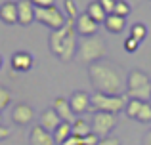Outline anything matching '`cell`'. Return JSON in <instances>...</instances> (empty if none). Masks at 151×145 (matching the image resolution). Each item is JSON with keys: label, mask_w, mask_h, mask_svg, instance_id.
<instances>
[{"label": "cell", "mask_w": 151, "mask_h": 145, "mask_svg": "<svg viewBox=\"0 0 151 145\" xmlns=\"http://www.w3.org/2000/svg\"><path fill=\"white\" fill-rule=\"evenodd\" d=\"M0 19H2L6 25H15L17 23V2H8L0 4Z\"/></svg>", "instance_id": "16"}, {"label": "cell", "mask_w": 151, "mask_h": 145, "mask_svg": "<svg viewBox=\"0 0 151 145\" xmlns=\"http://www.w3.org/2000/svg\"><path fill=\"white\" fill-rule=\"evenodd\" d=\"M98 2L101 4V8L105 10V14L111 15V14H113V10H115V2H117V0H98Z\"/></svg>", "instance_id": "27"}, {"label": "cell", "mask_w": 151, "mask_h": 145, "mask_svg": "<svg viewBox=\"0 0 151 145\" xmlns=\"http://www.w3.org/2000/svg\"><path fill=\"white\" fill-rule=\"evenodd\" d=\"M61 145H84V138H78V136L71 134V138H67Z\"/></svg>", "instance_id": "29"}, {"label": "cell", "mask_w": 151, "mask_h": 145, "mask_svg": "<svg viewBox=\"0 0 151 145\" xmlns=\"http://www.w3.org/2000/svg\"><path fill=\"white\" fill-rule=\"evenodd\" d=\"M138 46H140V42L136 40V38H126V42H124V48H126V52H136L138 50Z\"/></svg>", "instance_id": "28"}, {"label": "cell", "mask_w": 151, "mask_h": 145, "mask_svg": "<svg viewBox=\"0 0 151 145\" xmlns=\"http://www.w3.org/2000/svg\"><path fill=\"white\" fill-rule=\"evenodd\" d=\"M10 101H12V94H10V90L4 88V86H0V113H2L4 109L10 105Z\"/></svg>", "instance_id": "25"}, {"label": "cell", "mask_w": 151, "mask_h": 145, "mask_svg": "<svg viewBox=\"0 0 151 145\" xmlns=\"http://www.w3.org/2000/svg\"><path fill=\"white\" fill-rule=\"evenodd\" d=\"M142 103H144V101H140V99H128V103H126V107H124L126 115H128L130 119H136L138 113H140Z\"/></svg>", "instance_id": "21"}, {"label": "cell", "mask_w": 151, "mask_h": 145, "mask_svg": "<svg viewBox=\"0 0 151 145\" xmlns=\"http://www.w3.org/2000/svg\"><path fill=\"white\" fill-rule=\"evenodd\" d=\"M86 14H88L90 17H92L94 21L98 23V25H100V23H105L107 14H105V10L101 8V4L98 2V0H94V2L88 4V10H86Z\"/></svg>", "instance_id": "17"}, {"label": "cell", "mask_w": 151, "mask_h": 145, "mask_svg": "<svg viewBox=\"0 0 151 145\" xmlns=\"http://www.w3.org/2000/svg\"><path fill=\"white\" fill-rule=\"evenodd\" d=\"M144 145H151V130L144 136Z\"/></svg>", "instance_id": "34"}, {"label": "cell", "mask_w": 151, "mask_h": 145, "mask_svg": "<svg viewBox=\"0 0 151 145\" xmlns=\"http://www.w3.org/2000/svg\"><path fill=\"white\" fill-rule=\"evenodd\" d=\"M63 6H65V11H67V17H69V19H77L78 17L77 6H75L73 0H65V2H63Z\"/></svg>", "instance_id": "26"}, {"label": "cell", "mask_w": 151, "mask_h": 145, "mask_svg": "<svg viewBox=\"0 0 151 145\" xmlns=\"http://www.w3.org/2000/svg\"><path fill=\"white\" fill-rule=\"evenodd\" d=\"M130 36L136 38L138 42H142L145 38V25H142V23H134L132 29H130Z\"/></svg>", "instance_id": "24"}, {"label": "cell", "mask_w": 151, "mask_h": 145, "mask_svg": "<svg viewBox=\"0 0 151 145\" xmlns=\"http://www.w3.org/2000/svg\"><path fill=\"white\" fill-rule=\"evenodd\" d=\"M105 29L109 31V33H121L122 29H124V17H119V15L111 14L105 17Z\"/></svg>", "instance_id": "18"}, {"label": "cell", "mask_w": 151, "mask_h": 145, "mask_svg": "<svg viewBox=\"0 0 151 145\" xmlns=\"http://www.w3.org/2000/svg\"><path fill=\"white\" fill-rule=\"evenodd\" d=\"M136 120H140V122H151V103L149 101H144V103H142Z\"/></svg>", "instance_id": "22"}, {"label": "cell", "mask_w": 151, "mask_h": 145, "mask_svg": "<svg viewBox=\"0 0 151 145\" xmlns=\"http://www.w3.org/2000/svg\"><path fill=\"white\" fill-rule=\"evenodd\" d=\"M0 126H2V115H0Z\"/></svg>", "instance_id": "36"}, {"label": "cell", "mask_w": 151, "mask_h": 145, "mask_svg": "<svg viewBox=\"0 0 151 145\" xmlns=\"http://www.w3.org/2000/svg\"><path fill=\"white\" fill-rule=\"evenodd\" d=\"M35 21V6L31 0H19L17 2V23L23 27Z\"/></svg>", "instance_id": "12"}, {"label": "cell", "mask_w": 151, "mask_h": 145, "mask_svg": "<svg viewBox=\"0 0 151 145\" xmlns=\"http://www.w3.org/2000/svg\"><path fill=\"white\" fill-rule=\"evenodd\" d=\"M126 97L147 101L151 99V78L140 69H134L126 76Z\"/></svg>", "instance_id": "3"}, {"label": "cell", "mask_w": 151, "mask_h": 145, "mask_svg": "<svg viewBox=\"0 0 151 145\" xmlns=\"http://www.w3.org/2000/svg\"><path fill=\"white\" fill-rule=\"evenodd\" d=\"M35 19L42 25L50 27L52 31H58L65 25L67 17L63 15V11L55 6H50V8H35Z\"/></svg>", "instance_id": "6"}, {"label": "cell", "mask_w": 151, "mask_h": 145, "mask_svg": "<svg viewBox=\"0 0 151 145\" xmlns=\"http://www.w3.org/2000/svg\"><path fill=\"white\" fill-rule=\"evenodd\" d=\"M33 119H35V111L27 103H17L12 109V120L17 126H27V124L33 122Z\"/></svg>", "instance_id": "8"}, {"label": "cell", "mask_w": 151, "mask_h": 145, "mask_svg": "<svg viewBox=\"0 0 151 145\" xmlns=\"http://www.w3.org/2000/svg\"><path fill=\"white\" fill-rule=\"evenodd\" d=\"M71 130H73V136H78V138H86V136L92 132V126L86 122L84 119H77L73 124H71Z\"/></svg>", "instance_id": "20"}, {"label": "cell", "mask_w": 151, "mask_h": 145, "mask_svg": "<svg viewBox=\"0 0 151 145\" xmlns=\"http://www.w3.org/2000/svg\"><path fill=\"white\" fill-rule=\"evenodd\" d=\"M29 145H55V141L50 132H46L42 126L37 124L29 134Z\"/></svg>", "instance_id": "14"}, {"label": "cell", "mask_w": 151, "mask_h": 145, "mask_svg": "<svg viewBox=\"0 0 151 145\" xmlns=\"http://www.w3.org/2000/svg\"><path fill=\"white\" fill-rule=\"evenodd\" d=\"M48 46L52 54L59 57L61 61H71L77 56V31H75V19L67 17L65 25L58 31H52L48 38Z\"/></svg>", "instance_id": "2"}, {"label": "cell", "mask_w": 151, "mask_h": 145, "mask_svg": "<svg viewBox=\"0 0 151 145\" xmlns=\"http://www.w3.org/2000/svg\"><path fill=\"white\" fill-rule=\"evenodd\" d=\"M115 15H119V17H126V15L130 14V6L126 0H117L115 2V10H113Z\"/></svg>", "instance_id": "23"}, {"label": "cell", "mask_w": 151, "mask_h": 145, "mask_svg": "<svg viewBox=\"0 0 151 145\" xmlns=\"http://www.w3.org/2000/svg\"><path fill=\"white\" fill-rule=\"evenodd\" d=\"M115 124H117V116L115 115H111V113H96L90 126H92L94 134L101 139V138H107V136L111 134Z\"/></svg>", "instance_id": "7"}, {"label": "cell", "mask_w": 151, "mask_h": 145, "mask_svg": "<svg viewBox=\"0 0 151 145\" xmlns=\"http://www.w3.org/2000/svg\"><path fill=\"white\" fill-rule=\"evenodd\" d=\"M105 42L101 40L98 34H92V36H84L81 40L77 48V59L81 63H96V61H101L103 54H105Z\"/></svg>", "instance_id": "4"}, {"label": "cell", "mask_w": 151, "mask_h": 145, "mask_svg": "<svg viewBox=\"0 0 151 145\" xmlns=\"http://www.w3.org/2000/svg\"><path fill=\"white\" fill-rule=\"evenodd\" d=\"M71 134H73V130H71V124L69 122H61L58 128L54 130V141L58 143V145H61L63 141H65L67 138H71Z\"/></svg>", "instance_id": "19"}, {"label": "cell", "mask_w": 151, "mask_h": 145, "mask_svg": "<svg viewBox=\"0 0 151 145\" xmlns=\"http://www.w3.org/2000/svg\"><path fill=\"white\" fill-rule=\"evenodd\" d=\"M88 76L94 90L100 94L109 96H122V88L126 82L122 80L121 67H117L111 61H96L88 67Z\"/></svg>", "instance_id": "1"}, {"label": "cell", "mask_w": 151, "mask_h": 145, "mask_svg": "<svg viewBox=\"0 0 151 145\" xmlns=\"http://www.w3.org/2000/svg\"><path fill=\"white\" fill-rule=\"evenodd\" d=\"M12 69H15V71L19 73H27L31 71V67H33V56H31L29 52H15L14 56H12Z\"/></svg>", "instance_id": "13"}, {"label": "cell", "mask_w": 151, "mask_h": 145, "mask_svg": "<svg viewBox=\"0 0 151 145\" xmlns=\"http://www.w3.org/2000/svg\"><path fill=\"white\" fill-rule=\"evenodd\" d=\"M98 145H121L119 138H113V136H107V138H101Z\"/></svg>", "instance_id": "30"}, {"label": "cell", "mask_w": 151, "mask_h": 145, "mask_svg": "<svg viewBox=\"0 0 151 145\" xmlns=\"http://www.w3.org/2000/svg\"><path fill=\"white\" fill-rule=\"evenodd\" d=\"M52 109L58 113V116L61 119V122L73 124L75 120H77V116H75L73 109H71V105H69V99H65V97H55V99H54V105H52Z\"/></svg>", "instance_id": "10"}, {"label": "cell", "mask_w": 151, "mask_h": 145, "mask_svg": "<svg viewBox=\"0 0 151 145\" xmlns=\"http://www.w3.org/2000/svg\"><path fill=\"white\" fill-rule=\"evenodd\" d=\"M75 31H77V34H81V36H92L98 31V23L84 11V14H81L75 19Z\"/></svg>", "instance_id": "9"}, {"label": "cell", "mask_w": 151, "mask_h": 145, "mask_svg": "<svg viewBox=\"0 0 151 145\" xmlns=\"http://www.w3.org/2000/svg\"><path fill=\"white\" fill-rule=\"evenodd\" d=\"M0 69H2V57H0Z\"/></svg>", "instance_id": "35"}, {"label": "cell", "mask_w": 151, "mask_h": 145, "mask_svg": "<svg viewBox=\"0 0 151 145\" xmlns=\"http://www.w3.org/2000/svg\"><path fill=\"white\" fill-rule=\"evenodd\" d=\"M98 143H100V138H98L94 132H90V134L84 138V145H98Z\"/></svg>", "instance_id": "32"}, {"label": "cell", "mask_w": 151, "mask_h": 145, "mask_svg": "<svg viewBox=\"0 0 151 145\" xmlns=\"http://www.w3.org/2000/svg\"><path fill=\"white\" fill-rule=\"evenodd\" d=\"M69 105L71 109H73L75 115H82V113H86L88 109H92V105H90V96L86 92H73V96L69 97Z\"/></svg>", "instance_id": "11"}, {"label": "cell", "mask_w": 151, "mask_h": 145, "mask_svg": "<svg viewBox=\"0 0 151 145\" xmlns=\"http://www.w3.org/2000/svg\"><path fill=\"white\" fill-rule=\"evenodd\" d=\"M61 124V119L58 116V113L54 111V109H46V111H42L40 115V120H38V126H42L46 132H50V134H54V130Z\"/></svg>", "instance_id": "15"}, {"label": "cell", "mask_w": 151, "mask_h": 145, "mask_svg": "<svg viewBox=\"0 0 151 145\" xmlns=\"http://www.w3.org/2000/svg\"><path fill=\"white\" fill-rule=\"evenodd\" d=\"M35 8H50L54 6V0H31Z\"/></svg>", "instance_id": "31"}, {"label": "cell", "mask_w": 151, "mask_h": 145, "mask_svg": "<svg viewBox=\"0 0 151 145\" xmlns=\"http://www.w3.org/2000/svg\"><path fill=\"white\" fill-rule=\"evenodd\" d=\"M126 96H109V94H100L96 92L94 96H90V105L96 113H111V115H117L119 111L126 107Z\"/></svg>", "instance_id": "5"}, {"label": "cell", "mask_w": 151, "mask_h": 145, "mask_svg": "<svg viewBox=\"0 0 151 145\" xmlns=\"http://www.w3.org/2000/svg\"><path fill=\"white\" fill-rule=\"evenodd\" d=\"M10 134H12V130L8 126H0V141L6 139V138H10Z\"/></svg>", "instance_id": "33"}]
</instances>
